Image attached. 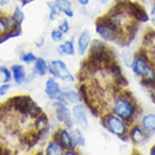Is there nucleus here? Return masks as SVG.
<instances>
[{
	"label": "nucleus",
	"mask_w": 155,
	"mask_h": 155,
	"mask_svg": "<svg viewBox=\"0 0 155 155\" xmlns=\"http://www.w3.org/2000/svg\"><path fill=\"white\" fill-rule=\"evenodd\" d=\"M108 70L110 71V74H111L112 77L114 79L115 84L120 85V86H127V84H128L127 79L123 75L121 68H120L119 64H116V62H113L110 64V66Z\"/></svg>",
	"instance_id": "obj_10"
},
{
	"label": "nucleus",
	"mask_w": 155,
	"mask_h": 155,
	"mask_svg": "<svg viewBox=\"0 0 155 155\" xmlns=\"http://www.w3.org/2000/svg\"><path fill=\"white\" fill-rule=\"evenodd\" d=\"M22 61L25 62V63H31V62H33L36 60V57L34 54H33L32 53L26 54H24L22 56Z\"/></svg>",
	"instance_id": "obj_29"
},
{
	"label": "nucleus",
	"mask_w": 155,
	"mask_h": 155,
	"mask_svg": "<svg viewBox=\"0 0 155 155\" xmlns=\"http://www.w3.org/2000/svg\"><path fill=\"white\" fill-rule=\"evenodd\" d=\"M49 6V8H50V9H51V14H50V19H51V21H54V18H55V16L58 14H59V12H58V8H57V7H56L55 3H47Z\"/></svg>",
	"instance_id": "obj_28"
},
{
	"label": "nucleus",
	"mask_w": 155,
	"mask_h": 155,
	"mask_svg": "<svg viewBox=\"0 0 155 155\" xmlns=\"http://www.w3.org/2000/svg\"><path fill=\"white\" fill-rule=\"evenodd\" d=\"M9 2V0H0V3H1V5H5Z\"/></svg>",
	"instance_id": "obj_35"
},
{
	"label": "nucleus",
	"mask_w": 155,
	"mask_h": 155,
	"mask_svg": "<svg viewBox=\"0 0 155 155\" xmlns=\"http://www.w3.org/2000/svg\"><path fill=\"white\" fill-rule=\"evenodd\" d=\"M146 60L142 58H136L132 64V69L135 73L145 77L146 79H154V71L146 63Z\"/></svg>",
	"instance_id": "obj_6"
},
{
	"label": "nucleus",
	"mask_w": 155,
	"mask_h": 155,
	"mask_svg": "<svg viewBox=\"0 0 155 155\" xmlns=\"http://www.w3.org/2000/svg\"><path fill=\"white\" fill-rule=\"evenodd\" d=\"M59 30L62 31L64 33H68V32L69 31V29H70V26H69L68 22L66 20H64V21H63L60 25H59Z\"/></svg>",
	"instance_id": "obj_30"
},
{
	"label": "nucleus",
	"mask_w": 155,
	"mask_h": 155,
	"mask_svg": "<svg viewBox=\"0 0 155 155\" xmlns=\"http://www.w3.org/2000/svg\"><path fill=\"white\" fill-rule=\"evenodd\" d=\"M35 127H37V129H38V131L46 129L48 127V118L46 114L42 113L41 115L38 116L35 123Z\"/></svg>",
	"instance_id": "obj_21"
},
{
	"label": "nucleus",
	"mask_w": 155,
	"mask_h": 155,
	"mask_svg": "<svg viewBox=\"0 0 155 155\" xmlns=\"http://www.w3.org/2000/svg\"><path fill=\"white\" fill-rule=\"evenodd\" d=\"M55 5L59 11H61L68 17H73L74 13L71 10V3L68 0H55Z\"/></svg>",
	"instance_id": "obj_15"
},
{
	"label": "nucleus",
	"mask_w": 155,
	"mask_h": 155,
	"mask_svg": "<svg viewBox=\"0 0 155 155\" xmlns=\"http://www.w3.org/2000/svg\"><path fill=\"white\" fill-rule=\"evenodd\" d=\"M151 154L155 155V145L151 149Z\"/></svg>",
	"instance_id": "obj_36"
},
{
	"label": "nucleus",
	"mask_w": 155,
	"mask_h": 155,
	"mask_svg": "<svg viewBox=\"0 0 155 155\" xmlns=\"http://www.w3.org/2000/svg\"><path fill=\"white\" fill-rule=\"evenodd\" d=\"M65 154H78V153L73 152L71 150H69L68 152L65 153Z\"/></svg>",
	"instance_id": "obj_34"
},
{
	"label": "nucleus",
	"mask_w": 155,
	"mask_h": 155,
	"mask_svg": "<svg viewBox=\"0 0 155 155\" xmlns=\"http://www.w3.org/2000/svg\"><path fill=\"white\" fill-rule=\"evenodd\" d=\"M36 70L38 71V73L41 76H45L46 73V69H47V66H46V61L41 58L37 60L36 63Z\"/></svg>",
	"instance_id": "obj_24"
},
{
	"label": "nucleus",
	"mask_w": 155,
	"mask_h": 155,
	"mask_svg": "<svg viewBox=\"0 0 155 155\" xmlns=\"http://www.w3.org/2000/svg\"><path fill=\"white\" fill-rule=\"evenodd\" d=\"M59 51L64 54H68V55H73L75 54V48H74L73 41H67L64 44H62L59 46Z\"/></svg>",
	"instance_id": "obj_19"
},
{
	"label": "nucleus",
	"mask_w": 155,
	"mask_h": 155,
	"mask_svg": "<svg viewBox=\"0 0 155 155\" xmlns=\"http://www.w3.org/2000/svg\"><path fill=\"white\" fill-rule=\"evenodd\" d=\"M51 38L54 41H61L64 38V33L59 29H54L51 32Z\"/></svg>",
	"instance_id": "obj_27"
},
{
	"label": "nucleus",
	"mask_w": 155,
	"mask_h": 155,
	"mask_svg": "<svg viewBox=\"0 0 155 155\" xmlns=\"http://www.w3.org/2000/svg\"><path fill=\"white\" fill-rule=\"evenodd\" d=\"M101 3H106L107 2V0H99Z\"/></svg>",
	"instance_id": "obj_37"
},
{
	"label": "nucleus",
	"mask_w": 155,
	"mask_h": 155,
	"mask_svg": "<svg viewBox=\"0 0 155 155\" xmlns=\"http://www.w3.org/2000/svg\"><path fill=\"white\" fill-rule=\"evenodd\" d=\"M71 137H72V140H73L74 143L76 145H85V140H84V136L82 135L81 132L79 129L72 130L71 132Z\"/></svg>",
	"instance_id": "obj_22"
},
{
	"label": "nucleus",
	"mask_w": 155,
	"mask_h": 155,
	"mask_svg": "<svg viewBox=\"0 0 155 155\" xmlns=\"http://www.w3.org/2000/svg\"><path fill=\"white\" fill-rule=\"evenodd\" d=\"M54 107H56V114H57V117L59 120L64 123L67 127H72L73 121L71 120V111L67 107V106L63 104L62 102H55Z\"/></svg>",
	"instance_id": "obj_9"
},
{
	"label": "nucleus",
	"mask_w": 155,
	"mask_h": 155,
	"mask_svg": "<svg viewBox=\"0 0 155 155\" xmlns=\"http://www.w3.org/2000/svg\"><path fill=\"white\" fill-rule=\"evenodd\" d=\"M46 94L52 100H58L59 102H64L65 100L64 94H63L59 84L52 78H49L46 84Z\"/></svg>",
	"instance_id": "obj_8"
},
{
	"label": "nucleus",
	"mask_w": 155,
	"mask_h": 155,
	"mask_svg": "<svg viewBox=\"0 0 155 155\" xmlns=\"http://www.w3.org/2000/svg\"><path fill=\"white\" fill-rule=\"evenodd\" d=\"M114 111L123 120H128L134 114L135 108L132 105V102H130L129 100L124 97H120L115 102Z\"/></svg>",
	"instance_id": "obj_4"
},
{
	"label": "nucleus",
	"mask_w": 155,
	"mask_h": 155,
	"mask_svg": "<svg viewBox=\"0 0 155 155\" xmlns=\"http://www.w3.org/2000/svg\"><path fill=\"white\" fill-rule=\"evenodd\" d=\"M10 88V84H3L0 86V95H4Z\"/></svg>",
	"instance_id": "obj_31"
},
{
	"label": "nucleus",
	"mask_w": 155,
	"mask_h": 155,
	"mask_svg": "<svg viewBox=\"0 0 155 155\" xmlns=\"http://www.w3.org/2000/svg\"><path fill=\"white\" fill-rule=\"evenodd\" d=\"M24 19H25V15H24L23 12L19 9V8H15L14 14H13L12 17V22H16V23L21 24L22 21H24Z\"/></svg>",
	"instance_id": "obj_26"
},
{
	"label": "nucleus",
	"mask_w": 155,
	"mask_h": 155,
	"mask_svg": "<svg viewBox=\"0 0 155 155\" xmlns=\"http://www.w3.org/2000/svg\"><path fill=\"white\" fill-rule=\"evenodd\" d=\"M49 69L51 73L57 78H60L63 81H75L74 76L71 75V72H69L68 69L67 68L66 64L61 60H54L51 62Z\"/></svg>",
	"instance_id": "obj_5"
},
{
	"label": "nucleus",
	"mask_w": 155,
	"mask_h": 155,
	"mask_svg": "<svg viewBox=\"0 0 155 155\" xmlns=\"http://www.w3.org/2000/svg\"><path fill=\"white\" fill-rule=\"evenodd\" d=\"M143 127L148 131H155V114L145 115L142 120Z\"/></svg>",
	"instance_id": "obj_18"
},
{
	"label": "nucleus",
	"mask_w": 155,
	"mask_h": 155,
	"mask_svg": "<svg viewBox=\"0 0 155 155\" xmlns=\"http://www.w3.org/2000/svg\"><path fill=\"white\" fill-rule=\"evenodd\" d=\"M11 79V73L8 68L0 67V82H8Z\"/></svg>",
	"instance_id": "obj_25"
},
{
	"label": "nucleus",
	"mask_w": 155,
	"mask_h": 155,
	"mask_svg": "<svg viewBox=\"0 0 155 155\" xmlns=\"http://www.w3.org/2000/svg\"><path fill=\"white\" fill-rule=\"evenodd\" d=\"M13 73V77L15 81L17 84H21L25 79V72L24 70L23 66L21 65H14L12 68Z\"/></svg>",
	"instance_id": "obj_16"
},
{
	"label": "nucleus",
	"mask_w": 155,
	"mask_h": 155,
	"mask_svg": "<svg viewBox=\"0 0 155 155\" xmlns=\"http://www.w3.org/2000/svg\"><path fill=\"white\" fill-rule=\"evenodd\" d=\"M91 40V35L87 29L84 30L80 35L79 40H78V51L80 54L83 55L86 51Z\"/></svg>",
	"instance_id": "obj_13"
},
{
	"label": "nucleus",
	"mask_w": 155,
	"mask_h": 155,
	"mask_svg": "<svg viewBox=\"0 0 155 155\" xmlns=\"http://www.w3.org/2000/svg\"><path fill=\"white\" fill-rule=\"evenodd\" d=\"M21 1H22V2H24V1H25V0H21Z\"/></svg>",
	"instance_id": "obj_39"
},
{
	"label": "nucleus",
	"mask_w": 155,
	"mask_h": 155,
	"mask_svg": "<svg viewBox=\"0 0 155 155\" xmlns=\"http://www.w3.org/2000/svg\"><path fill=\"white\" fill-rule=\"evenodd\" d=\"M130 136H131L132 140L135 143H141L145 139V134L143 133V132L138 126H136L132 128L131 133H130Z\"/></svg>",
	"instance_id": "obj_17"
},
{
	"label": "nucleus",
	"mask_w": 155,
	"mask_h": 155,
	"mask_svg": "<svg viewBox=\"0 0 155 155\" xmlns=\"http://www.w3.org/2000/svg\"><path fill=\"white\" fill-rule=\"evenodd\" d=\"M122 8L125 13L134 17L137 21L146 22L149 21L147 13L141 5L138 3H132L130 0H120Z\"/></svg>",
	"instance_id": "obj_3"
},
{
	"label": "nucleus",
	"mask_w": 155,
	"mask_h": 155,
	"mask_svg": "<svg viewBox=\"0 0 155 155\" xmlns=\"http://www.w3.org/2000/svg\"><path fill=\"white\" fill-rule=\"evenodd\" d=\"M151 20H152L153 24L155 25V6L153 8V10L151 11Z\"/></svg>",
	"instance_id": "obj_32"
},
{
	"label": "nucleus",
	"mask_w": 155,
	"mask_h": 155,
	"mask_svg": "<svg viewBox=\"0 0 155 155\" xmlns=\"http://www.w3.org/2000/svg\"><path fill=\"white\" fill-rule=\"evenodd\" d=\"M80 94H81V97L82 98V100L84 101V102L85 103L87 107H89V109L90 110L92 114L94 115L95 117H98L99 116V111H98V109L95 106L92 104L91 100H90V97H89V91H88V88L85 84H82L80 87Z\"/></svg>",
	"instance_id": "obj_12"
},
{
	"label": "nucleus",
	"mask_w": 155,
	"mask_h": 155,
	"mask_svg": "<svg viewBox=\"0 0 155 155\" xmlns=\"http://www.w3.org/2000/svg\"><path fill=\"white\" fill-rule=\"evenodd\" d=\"M62 149L61 146L59 145L57 141H52L48 145L46 148V154L48 155H57L61 154Z\"/></svg>",
	"instance_id": "obj_20"
},
{
	"label": "nucleus",
	"mask_w": 155,
	"mask_h": 155,
	"mask_svg": "<svg viewBox=\"0 0 155 155\" xmlns=\"http://www.w3.org/2000/svg\"><path fill=\"white\" fill-rule=\"evenodd\" d=\"M78 1H79V3L83 6L87 5L89 2V0H78Z\"/></svg>",
	"instance_id": "obj_33"
},
{
	"label": "nucleus",
	"mask_w": 155,
	"mask_h": 155,
	"mask_svg": "<svg viewBox=\"0 0 155 155\" xmlns=\"http://www.w3.org/2000/svg\"><path fill=\"white\" fill-rule=\"evenodd\" d=\"M59 142L61 145L65 149L68 150H72L76 144L74 143L71 134H69L67 130H62L60 133V137H59Z\"/></svg>",
	"instance_id": "obj_14"
},
{
	"label": "nucleus",
	"mask_w": 155,
	"mask_h": 155,
	"mask_svg": "<svg viewBox=\"0 0 155 155\" xmlns=\"http://www.w3.org/2000/svg\"><path fill=\"white\" fill-rule=\"evenodd\" d=\"M0 154H3V150H2L1 146H0Z\"/></svg>",
	"instance_id": "obj_38"
},
{
	"label": "nucleus",
	"mask_w": 155,
	"mask_h": 155,
	"mask_svg": "<svg viewBox=\"0 0 155 155\" xmlns=\"http://www.w3.org/2000/svg\"><path fill=\"white\" fill-rule=\"evenodd\" d=\"M65 98L71 103H77L81 101V96L74 90H68L64 94Z\"/></svg>",
	"instance_id": "obj_23"
},
{
	"label": "nucleus",
	"mask_w": 155,
	"mask_h": 155,
	"mask_svg": "<svg viewBox=\"0 0 155 155\" xmlns=\"http://www.w3.org/2000/svg\"><path fill=\"white\" fill-rule=\"evenodd\" d=\"M96 32L102 39L108 41H116L123 35L119 17H111L108 14L96 20Z\"/></svg>",
	"instance_id": "obj_1"
},
{
	"label": "nucleus",
	"mask_w": 155,
	"mask_h": 155,
	"mask_svg": "<svg viewBox=\"0 0 155 155\" xmlns=\"http://www.w3.org/2000/svg\"><path fill=\"white\" fill-rule=\"evenodd\" d=\"M10 107H14L15 110L23 114H29L35 102L28 95H21L11 97L7 101Z\"/></svg>",
	"instance_id": "obj_2"
},
{
	"label": "nucleus",
	"mask_w": 155,
	"mask_h": 155,
	"mask_svg": "<svg viewBox=\"0 0 155 155\" xmlns=\"http://www.w3.org/2000/svg\"><path fill=\"white\" fill-rule=\"evenodd\" d=\"M72 112H73L74 119L78 124L83 127H87L89 126L86 111L82 105H76L72 109Z\"/></svg>",
	"instance_id": "obj_11"
},
{
	"label": "nucleus",
	"mask_w": 155,
	"mask_h": 155,
	"mask_svg": "<svg viewBox=\"0 0 155 155\" xmlns=\"http://www.w3.org/2000/svg\"><path fill=\"white\" fill-rule=\"evenodd\" d=\"M105 127H107L108 129L114 134L117 135L119 137L124 136L126 132V127L123 121L119 119V118L113 116V115H109L107 120L103 122Z\"/></svg>",
	"instance_id": "obj_7"
}]
</instances>
